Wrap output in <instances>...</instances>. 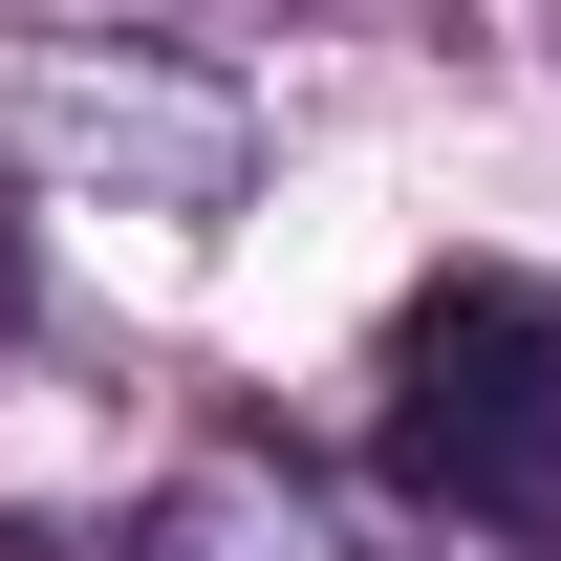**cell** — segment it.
<instances>
[{"instance_id":"1","label":"cell","mask_w":561,"mask_h":561,"mask_svg":"<svg viewBox=\"0 0 561 561\" xmlns=\"http://www.w3.org/2000/svg\"><path fill=\"white\" fill-rule=\"evenodd\" d=\"M367 454L432 540H518L561 561V280L454 260L389 302V389H367Z\"/></svg>"},{"instance_id":"3","label":"cell","mask_w":561,"mask_h":561,"mask_svg":"<svg viewBox=\"0 0 561 561\" xmlns=\"http://www.w3.org/2000/svg\"><path fill=\"white\" fill-rule=\"evenodd\" d=\"M0 324H22V260H0Z\"/></svg>"},{"instance_id":"2","label":"cell","mask_w":561,"mask_h":561,"mask_svg":"<svg viewBox=\"0 0 561 561\" xmlns=\"http://www.w3.org/2000/svg\"><path fill=\"white\" fill-rule=\"evenodd\" d=\"M108 561H432V540H389V518L324 496L302 454H195V476L130 496V540H108Z\"/></svg>"}]
</instances>
